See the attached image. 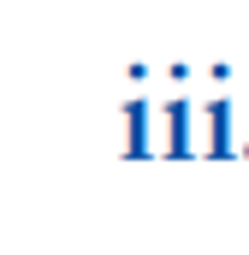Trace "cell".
Masks as SVG:
<instances>
[{"mask_svg": "<svg viewBox=\"0 0 249 255\" xmlns=\"http://www.w3.org/2000/svg\"><path fill=\"white\" fill-rule=\"evenodd\" d=\"M202 154L208 160L232 154V101H208L202 107Z\"/></svg>", "mask_w": 249, "mask_h": 255, "instance_id": "1", "label": "cell"}, {"mask_svg": "<svg viewBox=\"0 0 249 255\" xmlns=\"http://www.w3.org/2000/svg\"><path fill=\"white\" fill-rule=\"evenodd\" d=\"M190 101H166L160 107V119H166V154L172 160H184V154H196V142H190Z\"/></svg>", "mask_w": 249, "mask_h": 255, "instance_id": "2", "label": "cell"}, {"mask_svg": "<svg viewBox=\"0 0 249 255\" xmlns=\"http://www.w3.org/2000/svg\"><path fill=\"white\" fill-rule=\"evenodd\" d=\"M124 154L148 160V101H124Z\"/></svg>", "mask_w": 249, "mask_h": 255, "instance_id": "3", "label": "cell"}]
</instances>
